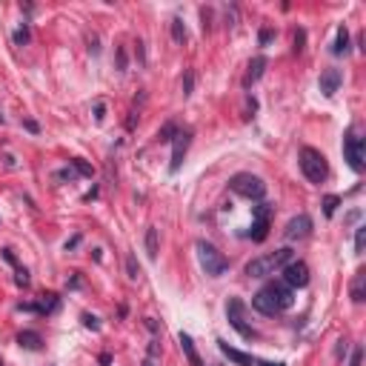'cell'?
Returning a JSON list of instances; mask_svg holds the SVG:
<instances>
[{
    "mask_svg": "<svg viewBox=\"0 0 366 366\" xmlns=\"http://www.w3.org/2000/svg\"><path fill=\"white\" fill-rule=\"evenodd\" d=\"M134 46H137V49H134V54H137V60H140V63H146V52H143V40H137Z\"/></svg>",
    "mask_w": 366,
    "mask_h": 366,
    "instance_id": "obj_42",
    "label": "cell"
},
{
    "mask_svg": "<svg viewBox=\"0 0 366 366\" xmlns=\"http://www.w3.org/2000/svg\"><path fill=\"white\" fill-rule=\"evenodd\" d=\"M15 283H18V286H29V272L23 266L15 269Z\"/></svg>",
    "mask_w": 366,
    "mask_h": 366,
    "instance_id": "obj_35",
    "label": "cell"
},
{
    "mask_svg": "<svg viewBox=\"0 0 366 366\" xmlns=\"http://www.w3.org/2000/svg\"><path fill=\"white\" fill-rule=\"evenodd\" d=\"M146 329H149V332H158V323H155L152 318H146Z\"/></svg>",
    "mask_w": 366,
    "mask_h": 366,
    "instance_id": "obj_46",
    "label": "cell"
},
{
    "mask_svg": "<svg viewBox=\"0 0 366 366\" xmlns=\"http://www.w3.org/2000/svg\"><path fill=\"white\" fill-rule=\"evenodd\" d=\"M269 221H272V206H269V203L252 206V229H249V238L255 243H263V241H266Z\"/></svg>",
    "mask_w": 366,
    "mask_h": 366,
    "instance_id": "obj_7",
    "label": "cell"
},
{
    "mask_svg": "<svg viewBox=\"0 0 366 366\" xmlns=\"http://www.w3.org/2000/svg\"><path fill=\"white\" fill-rule=\"evenodd\" d=\"M363 363V346L357 343L355 349H352V357H349V366H360Z\"/></svg>",
    "mask_w": 366,
    "mask_h": 366,
    "instance_id": "obj_31",
    "label": "cell"
},
{
    "mask_svg": "<svg viewBox=\"0 0 366 366\" xmlns=\"http://www.w3.org/2000/svg\"><path fill=\"white\" fill-rule=\"evenodd\" d=\"M266 66H269V60L263 57V54H258V57H252V60H249V66H246V75H243V86L249 89L252 83H258L260 78H263V71H266Z\"/></svg>",
    "mask_w": 366,
    "mask_h": 366,
    "instance_id": "obj_15",
    "label": "cell"
},
{
    "mask_svg": "<svg viewBox=\"0 0 366 366\" xmlns=\"http://www.w3.org/2000/svg\"><path fill=\"white\" fill-rule=\"evenodd\" d=\"M298 163H301V172L306 175L309 183H318V186H321L323 180L329 178V163H326L323 152H318V149H312V146H304V149H301Z\"/></svg>",
    "mask_w": 366,
    "mask_h": 366,
    "instance_id": "obj_3",
    "label": "cell"
},
{
    "mask_svg": "<svg viewBox=\"0 0 366 366\" xmlns=\"http://www.w3.org/2000/svg\"><path fill=\"white\" fill-rule=\"evenodd\" d=\"M69 166H71L75 172H78V175H83V178H92V175H95V169H92V166H89L86 161H81V158H71Z\"/></svg>",
    "mask_w": 366,
    "mask_h": 366,
    "instance_id": "obj_25",
    "label": "cell"
},
{
    "mask_svg": "<svg viewBox=\"0 0 366 366\" xmlns=\"http://www.w3.org/2000/svg\"><path fill=\"white\" fill-rule=\"evenodd\" d=\"M103 117H106V103H103V100H98V103H95V120H98V123H103Z\"/></svg>",
    "mask_w": 366,
    "mask_h": 366,
    "instance_id": "obj_36",
    "label": "cell"
},
{
    "mask_svg": "<svg viewBox=\"0 0 366 366\" xmlns=\"http://www.w3.org/2000/svg\"><path fill=\"white\" fill-rule=\"evenodd\" d=\"M115 54H117V71H126V66H129V60H126V49L123 46H117Z\"/></svg>",
    "mask_w": 366,
    "mask_h": 366,
    "instance_id": "obj_33",
    "label": "cell"
},
{
    "mask_svg": "<svg viewBox=\"0 0 366 366\" xmlns=\"http://www.w3.org/2000/svg\"><path fill=\"white\" fill-rule=\"evenodd\" d=\"M200 20H203V32H209V29H212V12L200 9Z\"/></svg>",
    "mask_w": 366,
    "mask_h": 366,
    "instance_id": "obj_37",
    "label": "cell"
},
{
    "mask_svg": "<svg viewBox=\"0 0 366 366\" xmlns=\"http://www.w3.org/2000/svg\"><path fill=\"white\" fill-rule=\"evenodd\" d=\"M304 43H306V32L304 29H295V54L304 52Z\"/></svg>",
    "mask_w": 366,
    "mask_h": 366,
    "instance_id": "obj_34",
    "label": "cell"
},
{
    "mask_svg": "<svg viewBox=\"0 0 366 366\" xmlns=\"http://www.w3.org/2000/svg\"><path fill=\"white\" fill-rule=\"evenodd\" d=\"M280 272H283V283L289 289H304V286H309V266H306L304 260H289Z\"/></svg>",
    "mask_w": 366,
    "mask_h": 366,
    "instance_id": "obj_8",
    "label": "cell"
},
{
    "mask_svg": "<svg viewBox=\"0 0 366 366\" xmlns=\"http://www.w3.org/2000/svg\"><path fill=\"white\" fill-rule=\"evenodd\" d=\"M229 189H232L235 195L246 197V200H260V197L266 195V183L258 178V175H252V172H238L229 178Z\"/></svg>",
    "mask_w": 366,
    "mask_h": 366,
    "instance_id": "obj_4",
    "label": "cell"
},
{
    "mask_svg": "<svg viewBox=\"0 0 366 366\" xmlns=\"http://www.w3.org/2000/svg\"><path fill=\"white\" fill-rule=\"evenodd\" d=\"M349 298H352V304H363L366 301V272L363 269H357L355 277H352V283H349Z\"/></svg>",
    "mask_w": 366,
    "mask_h": 366,
    "instance_id": "obj_16",
    "label": "cell"
},
{
    "mask_svg": "<svg viewBox=\"0 0 366 366\" xmlns=\"http://www.w3.org/2000/svg\"><path fill=\"white\" fill-rule=\"evenodd\" d=\"M289 260H295V252L289 249V246L269 252V255H260V258H255V260H249V263H246V277L275 275V272H280V269H283Z\"/></svg>",
    "mask_w": 366,
    "mask_h": 366,
    "instance_id": "obj_1",
    "label": "cell"
},
{
    "mask_svg": "<svg viewBox=\"0 0 366 366\" xmlns=\"http://www.w3.org/2000/svg\"><path fill=\"white\" fill-rule=\"evenodd\" d=\"M189 143H192V129H183V132L175 134V140H172V161H169L172 175H178L180 166H183V158H186V152H189Z\"/></svg>",
    "mask_w": 366,
    "mask_h": 366,
    "instance_id": "obj_9",
    "label": "cell"
},
{
    "mask_svg": "<svg viewBox=\"0 0 366 366\" xmlns=\"http://www.w3.org/2000/svg\"><path fill=\"white\" fill-rule=\"evenodd\" d=\"M217 349L224 352L229 360H232L235 366H258L260 363V357H255V355H246V352H241V349H235V346H229L226 340H217Z\"/></svg>",
    "mask_w": 366,
    "mask_h": 366,
    "instance_id": "obj_14",
    "label": "cell"
},
{
    "mask_svg": "<svg viewBox=\"0 0 366 366\" xmlns=\"http://www.w3.org/2000/svg\"><path fill=\"white\" fill-rule=\"evenodd\" d=\"M343 158H346L352 172H357V175L363 172V166H366V140L357 137L355 129H349L346 137H343Z\"/></svg>",
    "mask_w": 366,
    "mask_h": 366,
    "instance_id": "obj_5",
    "label": "cell"
},
{
    "mask_svg": "<svg viewBox=\"0 0 366 366\" xmlns=\"http://www.w3.org/2000/svg\"><path fill=\"white\" fill-rule=\"evenodd\" d=\"M246 306H243L241 298H229V304H226V321H229V326H232L241 338L252 340V338H258V332L252 329L249 323H246Z\"/></svg>",
    "mask_w": 366,
    "mask_h": 366,
    "instance_id": "obj_6",
    "label": "cell"
},
{
    "mask_svg": "<svg viewBox=\"0 0 366 366\" xmlns=\"http://www.w3.org/2000/svg\"><path fill=\"white\" fill-rule=\"evenodd\" d=\"M23 129H26V132H32V134H37V132H40V126H37L35 120H23Z\"/></svg>",
    "mask_w": 366,
    "mask_h": 366,
    "instance_id": "obj_41",
    "label": "cell"
},
{
    "mask_svg": "<svg viewBox=\"0 0 366 366\" xmlns=\"http://www.w3.org/2000/svg\"><path fill=\"white\" fill-rule=\"evenodd\" d=\"M195 252H197V263H200V269H203L209 277H221V275L229 272V260L224 258V252L217 249L214 243L197 241L195 243Z\"/></svg>",
    "mask_w": 366,
    "mask_h": 366,
    "instance_id": "obj_2",
    "label": "cell"
},
{
    "mask_svg": "<svg viewBox=\"0 0 366 366\" xmlns=\"http://www.w3.org/2000/svg\"><path fill=\"white\" fill-rule=\"evenodd\" d=\"M69 286H71V289H81V277L75 275V277H71V280H69Z\"/></svg>",
    "mask_w": 366,
    "mask_h": 366,
    "instance_id": "obj_48",
    "label": "cell"
},
{
    "mask_svg": "<svg viewBox=\"0 0 366 366\" xmlns=\"http://www.w3.org/2000/svg\"><path fill=\"white\" fill-rule=\"evenodd\" d=\"M158 252H161V246H158V229L149 226L146 229V255H149V260H158Z\"/></svg>",
    "mask_w": 366,
    "mask_h": 366,
    "instance_id": "obj_20",
    "label": "cell"
},
{
    "mask_svg": "<svg viewBox=\"0 0 366 366\" xmlns=\"http://www.w3.org/2000/svg\"><path fill=\"white\" fill-rule=\"evenodd\" d=\"M340 203H343V200H340V195H326V197H323V214H326V217H332V214H335V212H338V206Z\"/></svg>",
    "mask_w": 366,
    "mask_h": 366,
    "instance_id": "obj_23",
    "label": "cell"
},
{
    "mask_svg": "<svg viewBox=\"0 0 366 366\" xmlns=\"http://www.w3.org/2000/svg\"><path fill=\"white\" fill-rule=\"evenodd\" d=\"M349 52V29L338 26V35H335V43H332V54H346Z\"/></svg>",
    "mask_w": 366,
    "mask_h": 366,
    "instance_id": "obj_19",
    "label": "cell"
},
{
    "mask_svg": "<svg viewBox=\"0 0 366 366\" xmlns=\"http://www.w3.org/2000/svg\"><path fill=\"white\" fill-rule=\"evenodd\" d=\"M0 255H3V260H6V263H12V266L18 269V258H15V252H12V249H0Z\"/></svg>",
    "mask_w": 366,
    "mask_h": 366,
    "instance_id": "obj_39",
    "label": "cell"
},
{
    "mask_svg": "<svg viewBox=\"0 0 366 366\" xmlns=\"http://www.w3.org/2000/svg\"><path fill=\"white\" fill-rule=\"evenodd\" d=\"M78 243H81V235H75V238H71V241H66V252H69V249H75V246H78Z\"/></svg>",
    "mask_w": 366,
    "mask_h": 366,
    "instance_id": "obj_43",
    "label": "cell"
},
{
    "mask_svg": "<svg viewBox=\"0 0 366 366\" xmlns=\"http://www.w3.org/2000/svg\"><path fill=\"white\" fill-rule=\"evenodd\" d=\"M252 309L260 315H266V318H275V315H280V306L275 304V298L269 295V289L263 286L260 292H255L252 295Z\"/></svg>",
    "mask_w": 366,
    "mask_h": 366,
    "instance_id": "obj_12",
    "label": "cell"
},
{
    "mask_svg": "<svg viewBox=\"0 0 366 366\" xmlns=\"http://www.w3.org/2000/svg\"><path fill=\"white\" fill-rule=\"evenodd\" d=\"M266 289H269V295L275 298V304L280 306V312H286L289 306L295 304V292H292L283 280H272V283H266Z\"/></svg>",
    "mask_w": 366,
    "mask_h": 366,
    "instance_id": "obj_13",
    "label": "cell"
},
{
    "mask_svg": "<svg viewBox=\"0 0 366 366\" xmlns=\"http://www.w3.org/2000/svg\"><path fill=\"white\" fill-rule=\"evenodd\" d=\"M40 315H52V312H57V306H60V298L57 295H43V301H40Z\"/></svg>",
    "mask_w": 366,
    "mask_h": 366,
    "instance_id": "obj_22",
    "label": "cell"
},
{
    "mask_svg": "<svg viewBox=\"0 0 366 366\" xmlns=\"http://www.w3.org/2000/svg\"><path fill=\"white\" fill-rule=\"evenodd\" d=\"M178 132H180V129H178V123H172V120H166V123L161 126V132H158V143H172Z\"/></svg>",
    "mask_w": 366,
    "mask_h": 366,
    "instance_id": "obj_21",
    "label": "cell"
},
{
    "mask_svg": "<svg viewBox=\"0 0 366 366\" xmlns=\"http://www.w3.org/2000/svg\"><path fill=\"white\" fill-rule=\"evenodd\" d=\"M357 217H360V209H355V212H349V214H346V224H355Z\"/></svg>",
    "mask_w": 366,
    "mask_h": 366,
    "instance_id": "obj_44",
    "label": "cell"
},
{
    "mask_svg": "<svg viewBox=\"0 0 366 366\" xmlns=\"http://www.w3.org/2000/svg\"><path fill=\"white\" fill-rule=\"evenodd\" d=\"M83 326H86V329H92V332H98V329H100V321L95 318V315L83 312Z\"/></svg>",
    "mask_w": 366,
    "mask_h": 366,
    "instance_id": "obj_32",
    "label": "cell"
},
{
    "mask_svg": "<svg viewBox=\"0 0 366 366\" xmlns=\"http://www.w3.org/2000/svg\"><path fill=\"white\" fill-rule=\"evenodd\" d=\"M312 217L306 212H301V214H295L289 224H286V229H283V238L289 243H295V241H304V238H309L312 235Z\"/></svg>",
    "mask_w": 366,
    "mask_h": 366,
    "instance_id": "obj_10",
    "label": "cell"
},
{
    "mask_svg": "<svg viewBox=\"0 0 366 366\" xmlns=\"http://www.w3.org/2000/svg\"><path fill=\"white\" fill-rule=\"evenodd\" d=\"M172 40H175V43H183V40H186V26H183V18H172Z\"/></svg>",
    "mask_w": 366,
    "mask_h": 366,
    "instance_id": "obj_24",
    "label": "cell"
},
{
    "mask_svg": "<svg viewBox=\"0 0 366 366\" xmlns=\"http://www.w3.org/2000/svg\"><path fill=\"white\" fill-rule=\"evenodd\" d=\"M18 343L23 349H29V352H37V349L43 346V338H40V332H35V329H23L18 335Z\"/></svg>",
    "mask_w": 366,
    "mask_h": 366,
    "instance_id": "obj_18",
    "label": "cell"
},
{
    "mask_svg": "<svg viewBox=\"0 0 366 366\" xmlns=\"http://www.w3.org/2000/svg\"><path fill=\"white\" fill-rule=\"evenodd\" d=\"M149 355L158 357V355H161V346H158V343H152V346H149Z\"/></svg>",
    "mask_w": 366,
    "mask_h": 366,
    "instance_id": "obj_47",
    "label": "cell"
},
{
    "mask_svg": "<svg viewBox=\"0 0 366 366\" xmlns=\"http://www.w3.org/2000/svg\"><path fill=\"white\" fill-rule=\"evenodd\" d=\"M363 246H366V226H357V232H355V255H363Z\"/></svg>",
    "mask_w": 366,
    "mask_h": 366,
    "instance_id": "obj_28",
    "label": "cell"
},
{
    "mask_svg": "<svg viewBox=\"0 0 366 366\" xmlns=\"http://www.w3.org/2000/svg\"><path fill=\"white\" fill-rule=\"evenodd\" d=\"M57 178H60V180H75V178H78V172L71 169V166H66V169L57 172Z\"/></svg>",
    "mask_w": 366,
    "mask_h": 366,
    "instance_id": "obj_38",
    "label": "cell"
},
{
    "mask_svg": "<svg viewBox=\"0 0 366 366\" xmlns=\"http://www.w3.org/2000/svg\"><path fill=\"white\" fill-rule=\"evenodd\" d=\"M192 92H195V71L186 69L183 71V98H189Z\"/></svg>",
    "mask_w": 366,
    "mask_h": 366,
    "instance_id": "obj_27",
    "label": "cell"
},
{
    "mask_svg": "<svg viewBox=\"0 0 366 366\" xmlns=\"http://www.w3.org/2000/svg\"><path fill=\"white\" fill-rule=\"evenodd\" d=\"M272 40H275V32H272L269 26H263V29L258 32V43H260V46H269Z\"/></svg>",
    "mask_w": 366,
    "mask_h": 366,
    "instance_id": "obj_30",
    "label": "cell"
},
{
    "mask_svg": "<svg viewBox=\"0 0 366 366\" xmlns=\"http://www.w3.org/2000/svg\"><path fill=\"white\" fill-rule=\"evenodd\" d=\"M340 83H343V75H340V69H335V66H329V69L321 71V78H318V89H321L323 98H335L340 89Z\"/></svg>",
    "mask_w": 366,
    "mask_h": 366,
    "instance_id": "obj_11",
    "label": "cell"
},
{
    "mask_svg": "<svg viewBox=\"0 0 366 366\" xmlns=\"http://www.w3.org/2000/svg\"><path fill=\"white\" fill-rule=\"evenodd\" d=\"M98 360H100V366H109V363H112V355H106V352H103V355H100Z\"/></svg>",
    "mask_w": 366,
    "mask_h": 366,
    "instance_id": "obj_45",
    "label": "cell"
},
{
    "mask_svg": "<svg viewBox=\"0 0 366 366\" xmlns=\"http://www.w3.org/2000/svg\"><path fill=\"white\" fill-rule=\"evenodd\" d=\"M180 349H183V355H186V360L192 366H203V360H200V355H197V349H195V340L189 338L186 332H180Z\"/></svg>",
    "mask_w": 366,
    "mask_h": 366,
    "instance_id": "obj_17",
    "label": "cell"
},
{
    "mask_svg": "<svg viewBox=\"0 0 366 366\" xmlns=\"http://www.w3.org/2000/svg\"><path fill=\"white\" fill-rule=\"evenodd\" d=\"M143 366H155V363H149V360H146V363H143Z\"/></svg>",
    "mask_w": 366,
    "mask_h": 366,
    "instance_id": "obj_49",
    "label": "cell"
},
{
    "mask_svg": "<svg viewBox=\"0 0 366 366\" xmlns=\"http://www.w3.org/2000/svg\"><path fill=\"white\" fill-rule=\"evenodd\" d=\"M126 275L132 277V280H137V277H140V266H137L134 255H129V258H126Z\"/></svg>",
    "mask_w": 366,
    "mask_h": 366,
    "instance_id": "obj_29",
    "label": "cell"
},
{
    "mask_svg": "<svg viewBox=\"0 0 366 366\" xmlns=\"http://www.w3.org/2000/svg\"><path fill=\"white\" fill-rule=\"evenodd\" d=\"M346 340H338V346H335V357H338V360H343V355H346Z\"/></svg>",
    "mask_w": 366,
    "mask_h": 366,
    "instance_id": "obj_40",
    "label": "cell"
},
{
    "mask_svg": "<svg viewBox=\"0 0 366 366\" xmlns=\"http://www.w3.org/2000/svg\"><path fill=\"white\" fill-rule=\"evenodd\" d=\"M29 40H32V29H29V23H20L15 32V46H26Z\"/></svg>",
    "mask_w": 366,
    "mask_h": 366,
    "instance_id": "obj_26",
    "label": "cell"
}]
</instances>
